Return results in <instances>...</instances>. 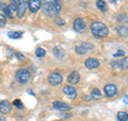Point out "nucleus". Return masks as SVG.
I'll return each mask as SVG.
<instances>
[{
  "label": "nucleus",
  "instance_id": "33",
  "mask_svg": "<svg viewBox=\"0 0 128 121\" xmlns=\"http://www.w3.org/2000/svg\"><path fill=\"white\" fill-rule=\"evenodd\" d=\"M82 100L86 101V102H89V101L92 100V96H91V95H83V96H82Z\"/></svg>",
  "mask_w": 128,
  "mask_h": 121
},
{
  "label": "nucleus",
  "instance_id": "3",
  "mask_svg": "<svg viewBox=\"0 0 128 121\" xmlns=\"http://www.w3.org/2000/svg\"><path fill=\"white\" fill-rule=\"evenodd\" d=\"M30 72L28 70H25V69H20V70H18L16 72L15 74V79L17 80L19 84H27L28 82L30 80Z\"/></svg>",
  "mask_w": 128,
  "mask_h": 121
},
{
  "label": "nucleus",
  "instance_id": "8",
  "mask_svg": "<svg viewBox=\"0 0 128 121\" xmlns=\"http://www.w3.org/2000/svg\"><path fill=\"white\" fill-rule=\"evenodd\" d=\"M28 8L32 13H36L42 8V0H29L28 1Z\"/></svg>",
  "mask_w": 128,
  "mask_h": 121
},
{
  "label": "nucleus",
  "instance_id": "6",
  "mask_svg": "<svg viewBox=\"0 0 128 121\" xmlns=\"http://www.w3.org/2000/svg\"><path fill=\"white\" fill-rule=\"evenodd\" d=\"M74 29L75 31L79 32V33H81V32H83L86 29V21L81 17H78L75 19L74 22Z\"/></svg>",
  "mask_w": 128,
  "mask_h": 121
},
{
  "label": "nucleus",
  "instance_id": "35",
  "mask_svg": "<svg viewBox=\"0 0 128 121\" xmlns=\"http://www.w3.org/2000/svg\"><path fill=\"white\" fill-rule=\"evenodd\" d=\"M6 7V5H3V3H0V10H3Z\"/></svg>",
  "mask_w": 128,
  "mask_h": 121
},
{
  "label": "nucleus",
  "instance_id": "24",
  "mask_svg": "<svg viewBox=\"0 0 128 121\" xmlns=\"http://www.w3.org/2000/svg\"><path fill=\"white\" fill-rule=\"evenodd\" d=\"M6 24V17L3 14H0V28L4 27Z\"/></svg>",
  "mask_w": 128,
  "mask_h": 121
},
{
  "label": "nucleus",
  "instance_id": "1",
  "mask_svg": "<svg viewBox=\"0 0 128 121\" xmlns=\"http://www.w3.org/2000/svg\"><path fill=\"white\" fill-rule=\"evenodd\" d=\"M42 10L49 17H57L62 10V3L60 0H42Z\"/></svg>",
  "mask_w": 128,
  "mask_h": 121
},
{
  "label": "nucleus",
  "instance_id": "34",
  "mask_svg": "<svg viewBox=\"0 0 128 121\" xmlns=\"http://www.w3.org/2000/svg\"><path fill=\"white\" fill-rule=\"evenodd\" d=\"M72 115H67V114H59V117H64V118H70Z\"/></svg>",
  "mask_w": 128,
  "mask_h": 121
},
{
  "label": "nucleus",
  "instance_id": "26",
  "mask_svg": "<svg viewBox=\"0 0 128 121\" xmlns=\"http://www.w3.org/2000/svg\"><path fill=\"white\" fill-rule=\"evenodd\" d=\"M81 45H82L83 47H84V48H86V49L88 51H89V50H92V49H93V48H94V46L92 45L91 43H88V42H84V43H82Z\"/></svg>",
  "mask_w": 128,
  "mask_h": 121
},
{
  "label": "nucleus",
  "instance_id": "23",
  "mask_svg": "<svg viewBox=\"0 0 128 121\" xmlns=\"http://www.w3.org/2000/svg\"><path fill=\"white\" fill-rule=\"evenodd\" d=\"M35 55L38 56V57H44V56L46 55V50L44 49V48H41V47H38L36 50H35Z\"/></svg>",
  "mask_w": 128,
  "mask_h": 121
},
{
  "label": "nucleus",
  "instance_id": "19",
  "mask_svg": "<svg viewBox=\"0 0 128 121\" xmlns=\"http://www.w3.org/2000/svg\"><path fill=\"white\" fill-rule=\"evenodd\" d=\"M91 96H92V99H94V100L100 99V98H102V92H100V90L97 89V88H94V89L92 90Z\"/></svg>",
  "mask_w": 128,
  "mask_h": 121
},
{
  "label": "nucleus",
  "instance_id": "22",
  "mask_svg": "<svg viewBox=\"0 0 128 121\" xmlns=\"http://www.w3.org/2000/svg\"><path fill=\"white\" fill-rule=\"evenodd\" d=\"M120 62V66H121V69L123 70H127L128 69V58L127 57H124V59H122Z\"/></svg>",
  "mask_w": 128,
  "mask_h": 121
},
{
  "label": "nucleus",
  "instance_id": "17",
  "mask_svg": "<svg viewBox=\"0 0 128 121\" xmlns=\"http://www.w3.org/2000/svg\"><path fill=\"white\" fill-rule=\"evenodd\" d=\"M11 3L9 6H6L8 7V9L10 10V12L12 14L15 13L16 12V9H17V5H18V0H10Z\"/></svg>",
  "mask_w": 128,
  "mask_h": 121
},
{
  "label": "nucleus",
  "instance_id": "18",
  "mask_svg": "<svg viewBox=\"0 0 128 121\" xmlns=\"http://www.w3.org/2000/svg\"><path fill=\"white\" fill-rule=\"evenodd\" d=\"M96 6H97L98 10H100L102 12H106L108 10L107 3H106V1H104V0H97V1H96Z\"/></svg>",
  "mask_w": 128,
  "mask_h": 121
},
{
  "label": "nucleus",
  "instance_id": "10",
  "mask_svg": "<svg viewBox=\"0 0 128 121\" xmlns=\"http://www.w3.org/2000/svg\"><path fill=\"white\" fill-rule=\"evenodd\" d=\"M63 92L70 99H76V96H77V90H76V88L73 86H70V85L63 87Z\"/></svg>",
  "mask_w": 128,
  "mask_h": 121
},
{
  "label": "nucleus",
  "instance_id": "12",
  "mask_svg": "<svg viewBox=\"0 0 128 121\" xmlns=\"http://www.w3.org/2000/svg\"><path fill=\"white\" fill-rule=\"evenodd\" d=\"M79 80H80V75H79L78 72H76V71H73L68 76H67V82L72 85L78 84Z\"/></svg>",
  "mask_w": 128,
  "mask_h": 121
},
{
  "label": "nucleus",
  "instance_id": "27",
  "mask_svg": "<svg viewBox=\"0 0 128 121\" xmlns=\"http://www.w3.org/2000/svg\"><path fill=\"white\" fill-rule=\"evenodd\" d=\"M13 105H14L15 107H17V108H19V109H20V108H22V106H24L20 100H15V101H14V102H13Z\"/></svg>",
  "mask_w": 128,
  "mask_h": 121
},
{
  "label": "nucleus",
  "instance_id": "31",
  "mask_svg": "<svg viewBox=\"0 0 128 121\" xmlns=\"http://www.w3.org/2000/svg\"><path fill=\"white\" fill-rule=\"evenodd\" d=\"M111 66L113 67V68H115V69H116V70H122V69H121V66H120V62H118V61H113V62L111 63Z\"/></svg>",
  "mask_w": 128,
  "mask_h": 121
},
{
  "label": "nucleus",
  "instance_id": "37",
  "mask_svg": "<svg viewBox=\"0 0 128 121\" xmlns=\"http://www.w3.org/2000/svg\"><path fill=\"white\" fill-rule=\"evenodd\" d=\"M0 121H6V118L4 117H0Z\"/></svg>",
  "mask_w": 128,
  "mask_h": 121
},
{
  "label": "nucleus",
  "instance_id": "14",
  "mask_svg": "<svg viewBox=\"0 0 128 121\" xmlns=\"http://www.w3.org/2000/svg\"><path fill=\"white\" fill-rule=\"evenodd\" d=\"M54 55L59 59H62L65 57V50L61 46H56L54 47Z\"/></svg>",
  "mask_w": 128,
  "mask_h": 121
},
{
  "label": "nucleus",
  "instance_id": "36",
  "mask_svg": "<svg viewBox=\"0 0 128 121\" xmlns=\"http://www.w3.org/2000/svg\"><path fill=\"white\" fill-rule=\"evenodd\" d=\"M124 102H125V104H127V102H128V98H127V95L124 98Z\"/></svg>",
  "mask_w": 128,
  "mask_h": 121
},
{
  "label": "nucleus",
  "instance_id": "32",
  "mask_svg": "<svg viewBox=\"0 0 128 121\" xmlns=\"http://www.w3.org/2000/svg\"><path fill=\"white\" fill-rule=\"evenodd\" d=\"M15 54H16V57H17L19 60H25L26 59V57L22 53H15Z\"/></svg>",
  "mask_w": 128,
  "mask_h": 121
},
{
  "label": "nucleus",
  "instance_id": "16",
  "mask_svg": "<svg viewBox=\"0 0 128 121\" xmlns=\"http://www.w3.org/2000/svg\"><path fill=\"white\" fill-rule=\"evenodd\" d=\"M22 31H9L8 32V37L10 39H20L22 37Z\"/></svg>",
  "mask_w": 128,
  "mask_h": 121
},
{
  "label": "nucleus",
  "instance_id": "5",
  "mask_svg": "<svg viewBox=\"0 0 128 121\" xmlns=\"http://www.w3.org/2000/svg\"><path fill=\"white\" fill-rule=\"evenodd\" d=\"M48 83H49L51 86H58L63 82V77L60 73H57V72H52L48 75Z\"/></svg>",
  "mask_w": 128,
  "mask_h": 121
},
{
  "label": "nucleus",
  "instance_id": "21",
  "mask_svg": "<svg viewBox=\"0 0 128 121\" xmlns=\"http://www.w3.org/2000/svg\"><path fill=\"white\" fill-rule=\"evenodd\" d=\"M75 51H76V53H77L78 55H86V54L88 53V50H86L82 45L76 46V47H75Z\"/></svg>",
  "mask_w": 128,
  "mask_h": 121
},
{
  "label": "nucleus",
  "instance_id": "38",
  "mask_svg": "<svg viewBox=\"0 0 128 121\" xmlns=\"http://www.w3.org/2000/svg\"><path fill=\"white\" fill-rule=\"evenodd\" d=\"M109 1H110L111 3H114V2H116V0H109Z\"/></svg>",
  "mask_w": 128,
  "mask_h": 121
},
{
  "label": "nucleus",
  "instance_id": "28",
  "mask_svg": "<svg viewBox=\"0 0 128 121\" xmlns=\"http://www.w3.org/2000/svg\"><path fill=\"white\" fill-rule=\"evenodd\" d=\"M54 22L59 26H64L65 25V21H63V19H61L60 17H54Z\"/></svg>",
  "mask_w": 128,
  "mask_h": 121
},
{
  "label": "nucleus",
  "instance_id": "29",
  "mask_svg": "<svg viewBox=\"0 0 128 121\" xmlns=\"http://www.w3.org/2000/svg\"><path fill=\"white\" fill-rule=\"evenodd\" d=\"M118 21L121 22V23H126L127 22V14H121L118 16Z\"/></svg>",
  "mask_w": 128,
  "mask_h": 121
},
{
  "label": "nucleus",
  "instance_id": "13",
  "mask_svg": "<svg viewBox=\"0 0 128 121\" xmlns=\"http://www.w3.org/2000/svg\"><path fill=\"white\" fill-rule=\"evenodd\" d=\"M11 111V104L8 101H1L0 102V112H2L3 115L9 114Z\"/></svg>",
  "mask_w": 128,
  "mask_h": 121
},
{
  "label": "nucleus",
  "instance_id": "7",
  "mask_svg": "<svg viewBox=\"0 0 128 121\" xmlns=\"http://www.w3.org/2000/svg\"><path fill=\"white\" fill-rule=\"evenodd\" d=\"M104 92H105V94L108 96V98H112V96L116 95L118 87L113 84H108L105 86V88H104Z\"/></svg>",
  "mask_w": 128,
  "mask_h": 121
},
{
  "label": "nucleus",
  "instance_id": "9",
  "mask_svg": "<svg viewBox=\"0 0 128 121\" xmlns=\"http://www.w3.org/2000/svg\"><path fill=\"white\" fill-rule=\"evenodd\" d=\"M52 107L54 109L60 110V111H67L72 109V106H70L68 104H66L64 102H61V101H54L52 103Z\"/></svg>",
  "mask_w": 128,
  "mask_h": 121
},
{
  "label": "nucleus",
  "instance_id": "25",
  "mask_svg": "<svg viewBox=\"0 0 128 121\" xmlns=\"http://www.w3.org/2000/svg\"><path fill=\"white\" fill-rule=\"evenodd\" d=\"M2 11L4 12V16H6V18H13V14H12L11 12H10V10L8 9V7H6V8H4V9H3Z\"/></svg>",
  "mask_w": 128,
  "mask_h": 121
},
{
  "label": "nucleus",
  "instance_id": "4",
  "mask_svg": "<svg viewBox=\"0 0 128 121\" xmlns=\"http://www.w3.org/2000/svg\"><path fill=\"white\" fill-rule=\"evenodd\" d=\"M28 1L29 0H18L17 9H16V15L18 18H22L28 10Z\"/></svg>",
  "mask_w": 128,
  "mask_h": 121
},
{
  "label": "nucleus",
  "instance_id": "15",
  "mask_svg": "<svg viewBox=\"0 0 128 121\" xmlns=\"http://www.w3.org/2000/svg\"><path fill=\"white\" fill-rule=\"evenodd\" d=\"M118 32L120 34V37L122 38H127V34H128V28L126 25H122L118 27Z\"/></svg>",
  "mask_w": 128,
  "mask_h": 121
},
{
  "label": "nucleus",
  "instance_id": "2",
  "mask_svg": "<svg viewBox=\"0 0 128 121\" xmlns=\"http://www.w3.org/2000/svg\"><path fill=\"white\" fill-rule=\"evenodd\" d=\"M91 31L96 39H104L108 37L109 29L108 27L102 22H94L91 24Z\"/></svg>",
  "mask_w": 128,
  "mask_h": 121
},
{
  "label": "nucleus",
  "instance_id": "30",
  "mask_svg": "<svg viewBox=\"0 0 128 121\" xmlns=\"http://www.w3.org/2000/svg\"><path fill=\"white\" fill-rule=\"evenodd\" d=\"M124 55H125V51L124 50H122V49H120V50H118L115 54H113V57H124Z\"/></svg>",
  "mask_w": 128,
  "mask_h": 121
},
{
  "label": "nucleus",
  "instance_id": "20",
  "mask_svg": "<svg viewBox=\"0 0 128 121\" xmlns=\"http://www.w3.org/2000/svg\"><path fill=\"white\" fill-rule=\"evenodd\" d=\"M118 121H127L128 120V114L126 111H120V112H118Z\"/></svg>",
  "mask_w": 128,
  "mask_h": 121
},
{
  "label": "nucleus",
  "instance_id": "11",
  "mask_svg": "<svg viewBox=\"0 0 128 121\" xmlns=\"http://www.w3.org/2000/svg\"><path fill=\"white\" fill-rule=\"evenodd\" d=\"M84 66L86 69H89V70H93V69H96L100 66V63H99L98 59L96 58H88L84 62Z\"/></svg>",
  "mask_w": 128,
  "mask_h": 121
}]
</instances>
